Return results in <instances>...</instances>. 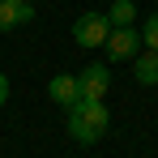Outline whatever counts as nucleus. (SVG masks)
Instances as JSON below:
<instances>
[{"label": "nucleus", "instance_id": "0eeeda50", "mask_svg": "<svg viewBox=\"0 0 158 158\" xmlns=\"http://www.w3.org/2000/svg\"><path fill=\"white\" fill-rule=\"evenodd\" d=\"M132 73H137V81L141 85H158V52H137L132 56Z\"/></svg>", "mask_w": 158, "mask_h": 158}, {"label": "nucleus", "instance_id": "39448f33", "mask_svg": "<svg viewBox=\"0 0 158 158\" xmlns=\"http://www.w3.org/2000/svg\"><path fill=\"white\" fill-rule=\"evenodd\" d=\"M34 22V4L30 0H0V30H22Z\"/></svg>", "mask_w": 158, "mask_h": 158}, {"label": "nucleus", "instance_id": "f03ea898", "mask_svg": "<svg viewBox=\"0 0 158 158\" xmlns=\"http://www.w3.org/2000/svg\"><path fill=\"white\" fill-rule=\"evenodd\" d=\"M107 34H111L107 13H81L77 22H73V39H77V47H103Z\"/></svg>", "mask_w": 158, "mask_h": 158}, {"label": "nucleus", "instance_id": "1a4fd4ad", "mask_svg": "<svg viewBox=\"0 0 158 158\" xmlns=\"http://www.w3.org/2000/svg\"><path fill=\"white\" fill-rule=\"evenodd\" d=\"M141 47L158 52V13H150V17H145V30H141Z\"/></svg>", "mask_w": 158, "mask_h": 158}, {"label": "nucleus", "instance_id": "f257e3e1", "mask_svg": "<svg viewBox=\"0 0 158 158\" xmlns=\"http://www.w3.org/2000/svg\"><path fill=\"white\" fill-rule=\"evenodd\" d=\"M69 111V137L73 141H81V145H94V141H103L107 124H111V111H107V103H85V98H77L73 107H64Z\"/></svg>", "mask_w": 158, "mask_h": 158}, {"label": "nucleus", "instance_id": "7ed1b4c3", "mask_svg": "<svg viewBox=\"0 0 158 158\" xmlns=\"http://www.w3.org/2000/svg\"><path fill=\"white\" fill-rule=\"evenodd\" d=\"M77 90L85 103H103L107 90H111V73H107V64H90V69H81L77 73Z\"/></svg>", "mask_w": 158, "mask_h": 158}, {"label": "nucleus", "instance_id": "20e7f679", "mask_svg": "<svg viewBox=\"0 0 158 158\" xmlns=\"http://www.w3.org/2000/svg\"><path fill=\"white\" fill-rule=\"evenodd\" d=\"M103 52L111 56V60H132V56L141 52V30H132V26H111Z\"/></svg>", "mask_w": 158, "mask_h": 158}, {"label": "nucleus", "instance_id": "6e6552de", "mask_svg": "<svg viewBox=\"0 0 158 158\" xmlns=\"http://www.w3.org/2000/svg\"><path fill=\"white\" fill-rule=\"evenodd\" d=\"M107 22H111V26H132V22H137V4H132V0H115L111 13H107Z\"/></svg>", "mask_w": 158, "mask_h": 158}, {"label": "nucleus", "instance_id": "423d86ee", "mask_svg": "<svg viewBox=\"0 0 158 158\" xmlns=\"http://www.w3.org/2000/svg\"><path fill=\"white\" fill-rule=\"evenodd\" d=\"M47 94H52V103H60V107H73V103L81 98L77 77H73V73H56V77L47 81Z\"/></svg>", "mask_w": 158, "mask_h": 158}, {"label": "nucleus", "instance_id": "9d476101", "mask_svg": "<svg viewBox=\"0 0 158 158\" xmlns=\"http://www.w3.org/2000/svg\"><path fill=\"white\" fill-rule=\"evenodd\" d=\"M9 103V77H4V73H0V107Z\"/></svg>", "mask_w": 158, "mask_h": 158}]
</instances>
